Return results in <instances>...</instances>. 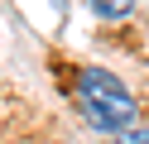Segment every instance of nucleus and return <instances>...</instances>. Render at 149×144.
<instances>
[{
    "label": "nucleus",
    "instance_id": "f03ea898",
    "mask_svg": "<svg viewBox=\"0 0 149 144\" xmlns=\"http://www.w3.org/2000/svg\"><path fill=\"white\" fill-rule=\"evenodd\" d=\"M91 10H96L101 19H125V15H135V0H87Z\"/></svg>",
    "mask_w": 149,
    "mask_h": 144
},
{
    "label": "nucleus",
    "instance_id": "f257e3e1",
    "mask_svg": "<svg viewBox=\"0 0 149 144\" xmlns=\"http://www.w3.org/2000/svg\"><path fill=\"white\" fill-rule=\"evenodd\" d=\"M77 106L91 130H111V134L135 130V96L106 67H82L77 72Z\"/></svg>",
    "mask_w": 149,
    "mask_h": 144
},
{
    "label": "nucleus",
    "instance_id": "7ed1b4c3",
    "mask_svg": "<svg viewBox=\"0 0 149 144\" xmlns=\"http://www.w3.org/2000/svg\"><path fill=\"white\" fill-rule=\"evenodd\" d=\"M116 144H149V125H135V130L116 134Z\"/></svg>",
    "mask_w": 149,
    "mask_h": 144
}]
</instances>
